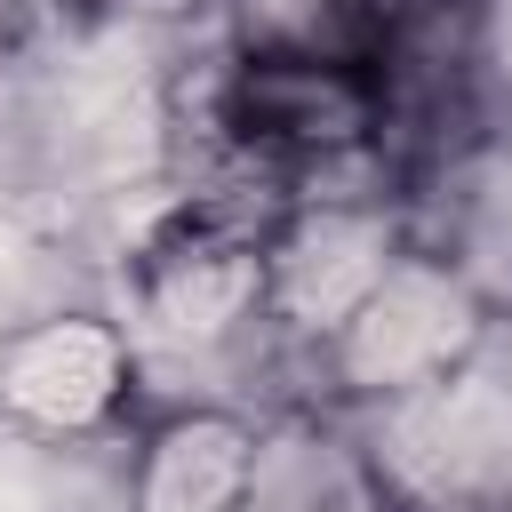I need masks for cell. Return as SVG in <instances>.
I'll return each mask as SVG.
<instances>
[{
	"mask_svg": "<svg viewBox=\"0 0 512 512\" xmlns=\"http://www.w3.org/2000/svg\"><path fill=\"white\" fill-rule=\"evenodd\" d=\"M112 8H152V16H176V8H208V0H112Z\"/></svg>",
	"mask_w": 512,
	"mask_h": 512,
	"instance_id": "8fae6325",
	"label": "cell"
},
{
	"mask_svg": "<svg viewBox=\"0 0 512 512\" xmlns=\"http://www.w3.org/2000/svg\"><path fill=\"white\" fill-rule=\"evenodd\" d=\"M208 128L240 168L312 184L320 168L360 160L384 136V72L368 56L320 48H232L208 88Z\"/></svg>",
	"mask_w": 512,
	"mask_h": 512,
	"instance_id": "6da1fadb",
	"label": "cell"
},
{
	"mask_svg": "<svg viewBox=\"0 0 512 512\" xmlns=\"http://www.w3.org/2000/svg\"><path fill=\"white\" fill-rule=\"evenodd\" d=\"M408 248V216L368 192H288L264 224V320L320 344Z\"/></svg>",
	"mask_w": 512,
	"mask_h": 512,
	"instance_id": "5b68a950",
	"label": "cell"
},
{
	"mask_svg": "<svg viewBox=\"0 0 512 512\" xmlns=\"http://www.w3.org/2000/svg\"><path fill=\"white\" fill-rule=\"evenodd\" d=\"M136 384V336L112 312H40L0 336V416L40 440H88Z\"/></svg>",
	"mask_w": 512,
	"mask_h": 512,
	"instance_id": "8992f818",
	"label": "cell"
},
{
	"mask_svg": "<svg viewBox=\"0 0 512 512\" xmlns=\"http://www.w3.org/2000/svg\"><path fill=\"white\" fill-rule=\"evenodd\" d=\"M472 352H488V288L472 280L464 256L424 248V240H408L384 264V280L312 344L328 400L352 416L464 368Z\"/></svg>",
	"mask_w": 512,
	"mask_h": 512,
	"instance_id": "7a4b0ae2",
	"label": "cell"
},
{
	"mask_svg": "<svg viewBox=\"0 0 512 512\" xmlns=\"http://www.w3.org/2000/svg\"><path fill=\"white\" fill-rule=\"evenodd\" d=\"M360 440L400 512H512V376L488 352L360 408Z\"/></svg>",
	"mask_w": 512,
	"mask_h": 512,
	"instance_id": "3957f363",
	"label": "cell"
},
{
	"mask_svg": "<svg viewBox=\"0 0 512 512\" xmlns=\"http://www.w3.org/2000/svg\"><path fill=\"white\" fill-rule=\"evenodd\" d=\"M472 72L488 104L512 120V0H472Z\"/></svg>",
	"mask_w": 512,
	"mask_h": 512,
	"instance_id": "30bf717a",
	"label": "cell"
},
{
	"mask_svg": "<svg viewBox=\"0 0 512 512\" xmlns=\"http://www.w3.org/2000/svg\"><path fill=\"white\" fill-rule=\"evenodd\" d=\"M248 448H256V416L216 400L144 424L128 464V512H240Z\"/></svg>",
	"mask_w": 512,
	"mask_h": 512,
	"instance_id": "ba28073f",
	"label": "cell"
},
{
	"mask_svg": "<svg viewBox=\"0 0 512 512\" xmlns=\"http://www.w3.org/2000/svg\"><path fill=\"white\" fill-rule=\"evenodd\" d=\"M240 48H320V56H368L360 0H232Z\"/></svg>",
	"mask_w": 512,
	"mask_h": 512,
	"instance_id": "9c48e42d",
	"label": "cell"
},
{
	"mask_svg": "<svg viewBox=\"0 0 512 512\" xmlns=\"http://www.w3.org/2000/svg\"><path fill=\"white\" fill-rule=\"evenodd\" d=\"M264 216H240L216 192H192L168 224H152L128 256V336L160 344H224L264 320Z\"/></svg>",
	"mask_w": 512,
	"mask_h": 512,
	"instance_id": "277c9868",
	"label": "cell"
},
{
	"mask_svg": "<svg viewBox=\"0 0 512 512\" xmlns=\"http://www.w3.org/2000/svg\"><path fill=\"white\" fill-rule=\"evenodd\" d=\"M240 512H400L360 424L336 408H280L256 424Z\"/></svg>",
	"mask_w": 512,
	"mask_h": 512,
	"instance_id": "52a82bcc",
	"label": "cell"
}]
</instances>
